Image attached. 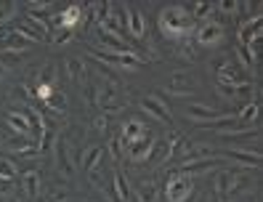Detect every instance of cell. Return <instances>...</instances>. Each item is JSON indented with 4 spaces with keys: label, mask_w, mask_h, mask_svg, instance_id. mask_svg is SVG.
Segmentation results:
<instances>
[{
    "label": "cell",
    "mask_w": 263,
    "mask_h": 202,
    "mask_svg": "<svg viewBox=\"0 0 263 202\" xmlns=\"http://www.w3.org/2000/svg\"><path fill=\"white\" fill-rule=\"evenodd\" d=\"M234 64H231V56H218V59H213V69H215V75H221V72H226V69H231Z\"/></svg>",
    "instance_id": "f546056e"
},
{
    "label": "cell",
    "mask_w": 263,
    "mask_h": 202,
    "mask_svg": "<svg viewBox=\"0 0 263 202\" xmlns=\"http://www.w3.org/2000/svg\"><path fill=\"white\" fill-rule=\"evenodd\" d=\"M258 109H260V104L258 101H250V104H245L239 112H234V120H239L242 125H250V122L258 120Z\"/></svg>",
    "instance_id": "484cf974"
},
{
    "label": "cell",
    "mask_w": 263,
    "mask_h": 202,
    "mask_svg": "<svg viewBox=\"0 0 263 202\" xmlns=\"http://www.w3.org/2000/svg\"><path fill=\"white\" fill-rule=\"evenodd\" d=\"M8 75V64H3V61H0V77H6Z\"/></svg>",
    "instance_id": "e575fe53"
},
{
    "label": "cell",
    "mask_w": 263,
    "mask_h": 202,
    "mask_svg": "<svg viewBox=\"0 0 263 202\" xmlns=\"http://www.w3.org/2000/svg\"><path fill=\"white\" fill-rule=\"evenodd\" d=\"M56 160H59V165H61L64 173H72V170H74V165L69 160V146H67V138L64 136L56 138Z\"/></svg>",
    "instance_id": "cb8c5ba5"
},
{
    "label": "cell",
    "mask_w": 263,
    "mask_h": 202,
    "mask_svg": "<svg viewBox=\"0 0 263 202\" xmlns=\"http://www.w3.org/2000/svg\"><path fill=\"white\" fill-rule=\"evenodd\" d=\"M88 56L96 59L101 67H117V69H128V72H136L144 64V56H138L136 51H104V48L96 51V48H90Z\"/></svg>",
    "instance_id": "7a4b0ae2"
},
{
    "label": "cell",
    "mask_w": 263,
    "mask_h": 202,
    "mask_svg": "<svg viewBox=\"0 0 263 202\" xmlns=\"http://www.w3.org/2000/svg\"><path fill=\"white\" fill-rule=\"evenodd\" d=\"M197 202H205V199H197Z\"/></svg>",
    "instance_id": "74e56055"
},
{
    "label": "cell",
    "mask_w": 263,
    "mask_h": 202,
    "mask_svg": "<svg viewBox=\"0 0 263 202\" xmlns=\"http://www.w3.org/2000/svg\"><path fill=\"white\" fill-rule=\"evenodd\" d=\"M104 154H106L104 146H88L85 149V154H83V170L85 173H93V168L104 162Z\"/></svg>",
    "instance_id": "ffe728a7"
},
{
    "label": "cell",
    "mask_w": 263,
    "mask_h": 202,
    "mask_svg": "<svg viewBox=\"0 0 263 202\" xmlns=\"http://www.w3.org/2000/svg\"><path fill=\"white\" fill-rule=\"evenodd\" d=\"M186 202H197V199H194V197H189V199H186Z\"/></svg>",
    "instance_id": "8d00e7d4"
},
{
    "label": "cell",
    "mask_w": 263,
    "mask_h": 202,
    "mask_svg": "<svg viewBox=\"0 0 263 202\" xmlns=\"http://www.w3.org/2000/svg\"><path fill=\"white\" fill-rule=\"evenodd\" d=\"M3 43H6V51H8V53H24V51H29V48L35 45V40L27 38L22 29H13L11 35H6Z\"/></svg>",
    "instance_id": "2e32d148"
},
{
    "label": "cell",
    "mask_w": 263,
    "mask_h": 202,
    "mask_svg": "<svg viewBox=\"0 0 263 202\" xmlns=\"http://www.w3.org/2000/svg\"><path fill=\"white\" fill-rule=\"evenodd\" d=\"M22 186H24V197L35 199L37 192H40V173L37 170H27V173L22 176Z\"/></svg>",
    "instance_id": "603a6c76"
},
{
    "label": "cell",
    "mask_w": 263,
    "mask_h": 202,
    "mask_svg": "<svg viewBox=\"0 0 263 202\" xmlns=\"http://www.w3.org/2000/svg\"><path fill=\"white\" fill-rule=\"evenodd\" d=\"M45 202H67V194L59 192V189H51L48 197H45Z\"/></svg>",
    "instance_id": "1f68e13d"
},
{
    "label": "cell",
    "mask_w": 263,
    "mask_h": 202,
    "mask_svg": "<svg viewBox=\"0 0 263 202\" xmlns=\"http://www.w3.org/2000/svg\"><path fill=\"white\" fill-rule=\"evenodd\" d=\"M197 77L189 72H173L167 77V90L170 96H189V93H197Z\"/></svg>",
    "instance_id": "8992f818"
},
{
    "label": "cell",
    "mask_w": 263,
    "mask_h": 202,
    "mask_svg": "<svg viewBox=\"0 0 263 202\" xmlns=\"http://www.w3.org/2000/svg\"><path fill=\"white\" fill-rule=\"evenodd\" d=\"M149 131H146V125L138 117H128L125 122H122V128H120V141L122 144H128V141H136V138H141V136H146Z\"/></svg>",
    "instance_id": "5bb4252c"
},
{
    "label": "cell",
    "mask_w": 263,
    "mask_h": 202,
    "mask_svg": "<svg viewBox=\"0 0 263 202\" xmlns=\"http://www.w3.org/2000/svg\"><path fill=\"white\" fill-rule=\"evenodd\" d=\"M237 56H239V64H242V69H250V59H247V53H245L242 45H237Z\"/></svg>",
    "instance_id": "836d02e7"
},
{
    "label": "cell",
    "mask_w": 263,
    "mask_h": 202,
    "mask_svg": "<svg viewBox=\"0 0 263 202\" xmlns=\"http://www.w3.org/2000/svg\"><path fill=\"white\" fill-rule=\"evenodd\" d=\"M16 29H22V32L27 38H32L35 43L37 40H51V27H48V22H45L43 16H32V13H27L24 24L16 27Z\"/></svg>",
    "instance_id": "ba28073f"
},
{
    "label": "cell",
    "mask_w": 263,
    "mask_h": 202,
    "mask_svg": "<svg viewBox=\"0 0 263 202\" xmlns=\"http://www.w3.org/2000/svg\"><path fill=\"white\" fill-rule=\"evenodd\" d=\"M6 122L16 136H29V122L22 112H6Z\"/></svg>",
    "instance_id": "d4e9b609"
},
{
    "label": "cell",
    "mask_w": 263,
    "mask_h": 202,
    "mask_svg": "<svg viewBox=\"0 0 263 202\" xmlns=\"http://www.w3.org/2000/svg\"><path fill=\"white\" fill-rule=\"evenodd\" d=\"M221 165H223V157H202V160H189V162H181V173H186V176L210 173V170H218Z\"/></svg>",
    "instance_id": "8fae6325"
},
{
    "label": "cell",
    "mask_w": 263,
    "mask_h": 202,
    "mask_svg": "<svg viewBox=\"0 0 263 202\" xmlns=\"http://www.w3.org/2000/svg\"><path fill=\"white\" fill-rule=\"evenodd\" d=\"M16 176H19L16 162H13L11 157H6V154H0V183L8 186V183L16 181Z\"/></svg>",
    "instance_id": "44dd1931"
},
{
    "label": "cell",
    "mask_w": 263,
    "mask_h": 202,
    "mask_svg": "<svg viewBox=\"0 0 263 202\" xmlns=\"http://www.w3.org/2000/svg\"><path fill=\"white\" fill-rule=\"evenodd\" d=\"M157 27H160V35L167 38V40H189L194 35V19L189 16V8L183 6H167L160 11V19H157Z\"/></svg>",
    "instance_id": "6da1fadb"
},
{
    "label": "cell",
    "mask_w": 263,
    "mask_h": 202,
    "mask_svg": "<svg viewBox=\"0 0 263 202\" xmlns=\"http://www.w3.org/2000/svg\"><path fill=\"white\" fill-rule=\"evenodd\" d=\"M16 19V3H0V27Z\"/></svg>",
    "instance_id": "83f0119b"
},
{
    "label": "cell",
    "mask_w": 263,
    "mask_h": 202,
    "mask_svg": "<svg viewBox=\"0 0 263 202\" xmlns=\"http://www.w3.org/2000/svg\"><path fill=\"white\" fill-rule=\"evenodd\" d=\"M152 141L154 138L146 133V136H141V138H136V141H128V144H122L125 146V154L133 160V162H146V154H149V146H152Z\"/></svg>",
    "instance_id": "7c38bea8"
},
{
    "label": "cell",
    "mask_w": 263,
    "mask_h": 202,
    "mask_svg": "<svg viewBox=\"0 0 263 202\" xmlns=\"http://www.w3.org/2000/svg\"><path fill=\"white\" fill-rule=\"evenodd\" d=\"M194 192V181L186 173H170V178L165 181V199L167 202H186Z\"/></svg>",
    "instance_id": "3957f363"
},
{
    "label": "cell",
    "mask_w": 263,
    "mask_h": 202,
    "mask_svg": "<svg viewBox=\"0 0 263 202\" xmlns=\"http://www.w3.org/2000/svg\"><path fill=\"white\" fill-rule=\"evenodd\" d=\"M263 35V29H260V11L253 16V22H245L239 27V45L245 48V45H255Z\"/></svg>",
    "instance_id": "4fadbf2b"
},
{
    "label": "cell",
    "mask_w": 263,
    "mask_h": 202,
    "mask_svg": "<svg viewBox=\"0 0 263 202\" xmlns=\"http://www.w3.org/2000/svg\"><path fill=\"white\" fill-rule=\"evenodd\" d=\"M223 160H234L242 168H260V152H247V149H226Z\"/></svg>",
    "instance_id": "9a60e30c"
},
{
    "label": "cell",
    "mask_w": 263,
    "mask_h": 202,
    "mask_svg": "<svg viewBox=\"0 0 263 202\" xmlns=\"http://www.w3.org/2000/svg\"><path fill=\"white\" fill-rule=\"evenodd\" d=\"M120 83H112V80H101V88H99V99H96V106L101 109V115H115L120 112L125 101L120 96Z\"/></svg>",
    "instance_id": "277c9868"
},
{
    "label": "cell",
    "mask_w": 263,
    "mask_h": 202,
    "mask_svg": "<svg viewBox=\"0 0 263 202\" xmlns=\"http://www.w3.org/2000/svg\"><path fill=\"white\" fill-rule=\"evenodd\" d=\"M80 22H83V8L80 6H67L64 11H59L53 16L56 29H69V32H74V27H80Z\"/></svg>",
    "instance_id": "30bf717a"
},
{
    "label": "cell",
    "mask_w": 263,
    "mask_h": 202,
    "mask_svg": "<svg viewBox=\"0 0 263 202\" xmlns=\"http://www.w3.org/2000/svg\"><path fill=\"white\" fill-rule=\"evenodd\" d=\"M67 77H69L74 85H80V83L85 85V83H88V80H85V64H83L80 59H74V56L67 59Z\"/></svg>",
    "instance_id": "7402d4cb"
},
{
    "label": "cell",
    "mask_w": 263,
    "mask_h": 202,
    "mask_svg": "<svg viewBox=\"0 0 263 202\" xmlns=\"http://www.w3.org/2000/svg\"><path fill=\"white\" fill-rule=\"evenodd\" d=\"M3 202H19V199H16V197H6Z\"/></svg>",
    "instance_id": "d590c367"
},
{
    "label": "cell",
    "mask_w": 263,
    "mask_h": 202,
    "mask_svg": "<svg viewBox=\"0 0 263 202\" xmlns=\"http://www.w3.org/2000/svg\"><path fill=\"white\" fill-rule=\"evenodd\" d=\"M194 40L202 48H215L226 40V27L221 22H202L199 27H194Z\"/></svg>",
    "instance_id": "5b68a950"
},
{
    "label": "cell",
    "mask_w": 263,
    "mask_h": 202,
    "mask_svg": "<svg viewBox=\"0 0 263 202\" xmlns=\"http://www.w3.org/2000/svg\"><path fill=\"white\" fill-rule=\"evenodd\" d=\"M138 104H141V109H144V112H149L154 120H160V122H173V117H170V106L165 104V99L160 96V93L144 96Z\"/></svg>",
    "instance_id": "52a82bcc"
},
{
    "label": "cell",
    "mask_w": 263,
    "mask_h": 202,
    "mask_svg": "<svg viewBox=\"0 0 263 202\" xmlns=\"http://www.w3.org/2000/svg\"><path fill=\"white\" fill-rule=\"evenodd\" d=\"M226 115H229L226 109H215V106H208V104H189L186 106V117L194 120V122H199V125L213 122V120H221Z\"/></svg>",
    "instance_id": "9c48e42d"
},
{
    "label": "cell",
    "mask_w": 263,
    "mask_h": 202,
    "mask_svg": "<svg viewBox=\"0 0 263 202\" xmlns=\"http://www.w3.org/2000/svg\"><path fill=\"white\" fill-rule=\"evenodd\" d=\"M93 125H96V131H106V128H109V117H106V115H99L96 120H93Z\"/></svg>",
    "instance_id": "d6a6232c"
},
{
    "label": "cell",
    "mask_w": 263,
    "mask_h": 202,
    "mask_svg": "<svg viewBox=\"0 0 263 202\" xmlns=\"http://www.w3.org/2000/svg\"><path fill=\"white\" fill-rule=\"evenodd\" d=\"M125 29L136 40H144L146 38V16L138 8H133V6H128V27Z\"/></svg>",
    "instance_id": "e0dca14e"
},
{
    "label": "cell",
    "mask_w": 263,
    "mask_h": 202,
    "mask_svg": "<svg viewBox=\"0 0 263 202\" xmlns=\"http://www.w3.org/2000/svg\"><path fill=\"white\" fill-rule=\"evenodd\" d=\"M136 199H138V202H160V186H157V181H152V178L138 181V186H136Z\"/></svg>",
    "instance_id": "ac0fdd59"
},
{
    "label": "cell",
    "mask_w": 263,
    "mask_h": 202,
    "mask_svg": "<svg viewBox=\"0 0 263 202\" xmlns=\"http://www.w3.org/2000/svg\"><path fill=\"white\" fill-rule=\"evenodd\" d=\"M112 183H115V202H128L130 199V186H128V178L120 168L112 173Z\"/></svg>",
    "instance_id": "d6986e66"
},
{
    "label": "cell",
    "mask_w": 263,
    "mask_h": 202,
    "mask_svg": "<svg viewBox=\"0 0 263 202\" xmlns=\"http://www.w3.org/2000/svg\"><path fill=\"white\" fill-rule=\"evenodd\" d=\"M213 3H192V8H189V16L192 19H202V22H210V16H213Z\"/></svg>",
    "instance_id": "4316f807"
},
{
    "label": "cell",
    "mask_w": 263,
    "mask_h": 202,
    "mask_svg": "<svg viewBox=\"0 0 263 202\" xmlns=\"http://www.w3.org/2000/svg\"><path fill=\"white\" fill-rule=\"evenodd\" d=\"M67 40H72V32H69V29H59V32L51 38V43H53V45H64Z\"/></svg>",
    "instance_id": "4dcf8cb0"
},
{
    "label": "cell",
    "mask_w": 263,
    "mask_h": 202,
    "mask_svg": "<svg viewBox=\"0 0 263 202\" xmlns=\"http://www.w3.org/2000/svg\"><path fill=\"white\" fill-rule=\"evenodd\" d=\"M6 144H8V149H16L19 154H22L24 149H29V146H35V144H29V141H27L24 136H11V138H8Z\"/></svg>",
    "instance_id": "f1b7e54d"
}]
</instances>
